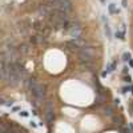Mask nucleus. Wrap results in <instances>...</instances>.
<instances>
[{
    "instance_id": "17",
    "label": "nucleus",
    "mask_w": 133,
    "mask_h": 133,
    "mask_svg": "<svg viewBox=\"0 0 133 133\" xmlns=\"http://www.w3.org/2000/svg\"><path fill=\"white\" fill-rule=\"evenodd\" d=\"M124 73H128V67H124Z\"/></svg>"
},
{
    "instance_id": "15",
    "label": "nucleus",
    "mask_w": 133,
    "mask_h": 133,
    "mask_svg": "<svg viewBox=\"0 0 133 133\" xmlns=\"http://www.w3.org/2000/svg\"><path fill=\"white\" fill-rule=\"evenodd\" d=\"M130 80H132L130 76H126V77H125V81H126V83H130Z\"/></svg>"
},
{
    "instance_id": "5",
    "label": "nucleus",
    "mask_w": 133,
    "mask_h": 133,
    "mask_svg": "<svg viewBox=\"0 0 133 133\" xmlns=\"http://www.w3.org/2000/svg\"><path fill=\"white\" fill-rule=\"evenodd\" d=\"M116 67H117V60H113L112 63H109L108 67H107V71L102 72V77H105L107 75H109L111 72H113L114 69H116Z\"/></svg>"
},
{
    "instance_id": "12",
    "label": "nucleus",
    "mask_w": 133,
    "mask_h": 133,
    "mask_svg": "<svg viewBox=\"0 0 133 133\" xmlns=\"http://www.w3.org/2000/svg\"><path fill=\"white\" fill-rule=\"evenodd\" d=\"M116 36L121 40H124V32H116Z\"/></svg>"
},
{
    "instance_id": "7",
    "label": "nucleus",
    "mask_w": 133,
    "mask_h": 133,
    "mask_svg": "<svg viewBox=\"0 0 133 133\" xmlns=\"http://www.w3.org/2000/svg\"><path fill=\"white\" fill-rule=\"evenodd\" d=\"M102 20H104V29H105V33H107L108 39H112V32H111V27H109L108 21H105V17H102Z\"/></svg>"
},
{
    "instance_id": "14",
    "label": "nucleus",
    "mask_w": 133,
    "mask_h": 133,
    "mask_svg": "<svg viewBox=\"0 0 133 133\" xmlns=\"http://www.w3.org/2000/svg\"><path fill=\"white\" fill-rule=\"evenodd\" d=\"M129 105H130V109H132V116H133V100H130V104H129Z\"/></svg>"
},
{
    "instance_id": "10",
    "label": "nucleus",
    "mask_w": 133,
    "mask_h": 133,
    "mask_svg": "<svg viewBox=\"0 0 133 133\" xmlns=\"http://www.w3.org/2000/svg\"><path fill=\"white\" fill-rule=\"evenodd\" d=\"M123 60L124 61H129L130 60V53H129V52H125V53L123 55Z\"/></svg>"
},
{
    "instance_id": "1",
    "label": "nucleus",
    "mask_w": 133,
    "mask_h": 133,
    "mask_svg": "<svg viewBox=\"0 0 133 133\" xmlns=\"http://www.w3.org/2000/svg\"><path fill=\"white\" fill-rule=\"evenodd\" d=\"M28 84H29V91H31V95L35 99V101H36V102H41L44 100V97H45L44 86L41 84H39L36 80H33V79H31Z\"/></svg>"
},
{
    "instance_id": "8",
    "label": "nucleus",
    "mask_w": 133,
    "mask_h": 133,
    "mask_svg": "<svg viewBox=\"0 0 133 133\" xmlns=\"http://www.w3.org/2000/svg\"><path fill=\"white\" fill-rule=\"evenodd\" d=\"M19 52H20V53L27 55L28 52H29V48H28V45H24V44H23V45H20V47H19Z\"/></svg>"
},
{
    "instance_id": "13",
    "label": "nucleus",
    "mask_w": 133,
    "mask_h": 133,
    "mask_svg": "<svg viewBox=\"0 0 133 133\" xmlns=\"http://www.w3.org/2000/svg\"><path fill=\"white\" fill-rule=\"evenodd\" d=\"M20 116H23V117H28L29 114H28L27 111H21V112H20Z\"/></svg>"
},
{
    "instance_id": "4",
    "label": "nucleus",
    "mask_w": 133,
    "mask_h": 133,
    "mask_svg": "<svg viewBox=\"0 0 133 133\" xmlns=\"http://www.w3.org/2000/svg\"><path fill=\"white\" fill-rule=\"evenodd\" d=\"M68 32L71 35L72 39H77L81 36V32H83V28L79 23H71V25L68 28Z\"/></svg>"
},
{
    "instance_id": "16",
    "label": "nucleus",
    "mask_w": 133,
    "mask_h": 133,
    "mask_svg": "<svg viewBox=\"0 0 133 133\" xmlns=\"http://www.w3.org/2000/svg\"><path fill=\"white\" fill-rule=\"evenodd\" d=\"M123 7H124V8L128 7V5H126V0H123Z\"/></svg>"
},
{
    "instance_id": "18",
    "label": "nucleus",
    "mask_w": 133,
    "mask_h": 133,
    "mask_svg": "<svg viewBox=\"0 0 133 133\" xmlns=\"http://www.w3.org/2000/svg\"><path fill=\"white\" fill-rule=\"evenodd\" d=\"M12 111L16 112V111H19V108H17V107H13V108H12Z\"/></svg>"
},
{
    "instance_id": "19",
    "label": "nucleus",
    "mask_w": 133,
    "mask_h": 133,
    "mask_svg": "<svg viewBox=\"0 0 133 133\" xmlns=\"http://www.w3.org/2000/svg\"><path fill=\"white\" fill-rule=\"evenodd\" d=\"M31 125H32V126H33V128H36V126H37V125H36V124H35V123H33V121H31Z\"/></svg>"
},
{
    "instance_id": "6",
    "label": "nucleus",
    "mask_w": 133,
    "mask_h": 133,
    "mask_svg": "<svg viewBox=\"0 0 133 133\" xmlns=\"http://www.w3.org/2000/svg\"><path fill=\"white\" fill-rule=\"evenodd\" d=\"M80 67L83 69H86V71H92L95 68V63H91V61H80Z\"/></svg>"
},
{
    "instance_id": "20",
    "label": "nucleus",
    "mask_w": 133,
    "mask_h": 133,
    "mask_svg": "<svg viewBox=\"0 0 133 133\" xmlns=\"http://www.w3.org/2000/svg\"><path fill=\"white\" fill-rule=\"evenodd\" d=\"M129 65H130V67H133V60H129Z\"/></svg>"
},
{
    "instance_id": "11",
    "label": "nucleus",
    "mask_w": 133,
    "mask_h": 133,
    "mask_svg": "<svg viewBox=\"0 0 133 133\" xmlns=\"http://www.w3.org/2000/svg\"><path fill=\"white\" fill-rule=\"evenodd\" d=\"M128 91H132V86H124V88L121 89V93H124V95H125Z\"/></svg>"
},
{
    "instance_id": "3",
    "label": "nucleus",
    "mask_w": 133,
    "mask_h": 133,
    "mask_svg": "<svg viewBox=\"0 0 133 133\" xmlns=\"http://www.w3.org/2000/svg\"><path fill=\"white\" fill-rule=\"evenodd\" d=\"M95 57H96V51L93 47H83L79 51V59L80 61H91L95 63Z\"/></svg>"
},
{
    "instance_id": "9",
    "label": "nucleus",
    "mask_w": 133,
    "mask_h": 133,
    "mask_svg": "<svg viewBox=\"0 0 133 133\" xmlns=\"http://www.w3.org/2000/svg\"><path fill=\"white\" fill-rule=\"evenodd\" d=\"M108 9H109V12H111V13H117L119 12V9H116L114 4H109L108 5Z\"/></svg>"
},
{
    "instance_id": "2",
    "label": "nucleus",
    "mask_w": 133,
    "mask_h": 133,
    "mask_svg": "<svg viewBox=\"0 0 133 133\" xmlns=\"http://www.w3.org/2000/svg\"><path fill=\"white\" fill-rule=\"evenodd\" d=\"M49 5L55 11H60V12L68 13L72 9V3L71 0H49Z\"/></svg>"
}]
</instances>
